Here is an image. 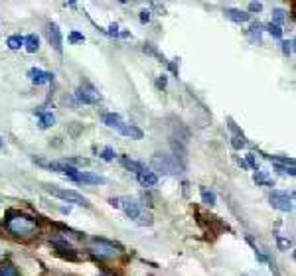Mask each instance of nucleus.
<instances>
[{
  "instance_id": "17",
  "label": "nucleus",
  "mask_w": 296,
  "mask_h": 276,
  "mask_svg": "<svg viewBox=\"0 0 296 276\" xmlns=\"http://www.w3.org/2000/svg\"><path fill=\"white\" fill-rule=\"evenodd\" d=\"M225 16L231 22H235V24H245V22L251 20V14L249 12H241V10H225Z\"/></svg>"
},
{
  "instance_id": "23",
  "label": "nucleus",
  "mask_w": 296,
  "mask_h": 276,
  "mask_svg": "<svg viewBox=\"0 0 296 276\" xmlns=\"http://www.w3.org/2000/svg\"><path fill=\"white\" fill-rule=\"evenodd\" d=\"M261 30H263L261 24H253V28H251V39L257 44H261Z\"/></svg>"
},
{
  "instance_id": "14",
  "label": "nucleus",
  "mask_w": 296,
  "mask_h": 276,
  "mask_svg": "<svg viewBox=\"0 0 296 276\" xmlns=\"http://www.w3.org/2000/svg\"><path fill=\"white\" fill-rule=\"evenodd\" d=\"M36 114H38V121H40V129H42V130H46V129H50V127L56 125V116H54L52 112H48V110H38Z\"/></svg>"
},
{
  "instance_id": "9",
  "label": "nucleus",
  "mask_w": 296,
  "mask_h": 276,
  "mask_svg": "<svg viewBox=\"0 0 296 276\" xmlns=\"http://www.w3.org/2000/svg\"><path fill=\"white\" fill-rule=\"evenodd\" d=\"M48 168L54 170V172H57V174H61V176H65V178H69V180H73V182H75L77 176H79V170L73 168V166L67 164V162H50Z\"/></svg>"
},
{
  "instance_id": "25",
  "label": "nucleus",
  "mask_w": 296,
  "mask_h": 276,
  "mask_svg": "<svg viewBox=\"0 0 296 276\" xmlns=\"http://www.w3.org/2000/svg\"><path fill=\"white\" fill-rule=\"evenodd\" d=\"M267 32H269L273 37L282 39V28H280V26H277V24H273V22H271V24L267 26Z\"/></svg>"
},
{
  "instance_id": "21",
  "label": "nucleus",
  "mask_w": 296,
  "mask_h": 276,
  "mask_svg": "<svg viewBox=\"0 0 296 276\" xmlns=\"http://www.w3.org/2000/svg\"><path fill=\"white\" fill-rule=\"evenodd\" d=\"M255 182H257L259 185H263V187H273V185H275V182L267 176V172H261V170L255 172Z\"/></svg>"
},
{
  "instance_id": "19",
  "label": "nucleus",
  "mask_w": 296,
  "mask_h": 276,
  "mask_svg": "<svg viewBox=\"0 0 296 276\" xmlns=\"http://www.w3.org/2000/svg\"><path fill=\"white\" fill-rule=\"evenodd\" d=\"M123 166H125V168H129L130 172H134L136 176L148 170V168H146V166H144L142 162H136V160H130V158H123Z\"/></svg>"
},
{
  "instance_id": "20",
  "label": "nucleus",
  "mask_w": 296,
  "mask_h": 276,
  "mask_svg": "<svg viewBox=\"0 0 296 276\" xmlns=\"http://www.w3.org/2000/svg\"><path fill=\"white\" fill-rule=\"evenodd\" d=\"M200 193H202V202H204L205 205H209V207H213V205H215L217 195H215V191H213V189H209V187H202V189H200Z\"/></svg>"
},
{
  "instance_id": "29",
  "label": "nucleus",
  "mask_w": 296,
  "mask_h": 276,
  "mask_svg": "<svg viewBox=\"0 0 296 276\" xmlns=\"http://www.w3.org/2000/svg\"><path fill=\"white\" fill-rule=\"evenodd\" d=\"M275 170H277V172H280V174H284V176H294V174H296V170H294L292 166H280V164H275Z\"/></svg>"
},
{
  "instance_id": "13",
  "label": "nucleus",
  "mask_w": 296,
  "mask_h": 276,
  "mask_svg": "<svg viewBox=\"0 0 296 276\" xmlns=\"http://www.w3.org/2000/svg\"><path fill=\"white\" fill-rule=\"evenodd\" d=\"M123 123H125L123 116L117 114V112H105V114H103V125L109 127V129H113V130H119Z\"/></svg>"
},
{
  "instance_id": "11",
  "label": "nucleus",
  "mask_w": 296,
  "mask_h": 276,
  "mask_svg": "<svg viewBox=\"0 0 296 276\" xmlns=\"http://www.w3.org/2000/svg\"><path fill=\"white\" fill-rule=\"evenodd\" d=\"M117 132L123 134V136H127V138H130V140H140V138L144 136V132H142L136 125H130V123H123Z\"/></svg>"
},
{
  "instance_id": "1",
  "label": "nucleus",
  "mask_w": 296,
  "mask_h": 276,
  "mask_svg": "<svg viewBox=\"0 0 296 276\" xmlns=\"http://www.w3.org/2000/svg\"><path fill=\"white\" fill-rule=\"evenodd\" d=\"M109 203L117 207V209H123L127 217H130L132 221H136L138 225H152V215L148 213L142 203L134 197H111Z\"/></svg>"
},
{
  "instance_id": "28",
  "label": "nucleus",
  "mask_w": 296,
  "mask_h": 276,
  "mask_svg": "<svg viewBox=\"0 0 296 276\" xmlns=\"http://www.w3.org/2000/svg\"><path fill=\"white\" fill-rule=\"evenodd\" d=\"M115 156H117V154H115V150H113V148H105V150L101 152V158H103L105 162H113V160H115Z\"/></svg>"
},
{
  "instance_id": "22",
  "label": "nucleus",
  "mask_w": 296,
  "mask_h": 276,
  "mask_svg": "<svg viewBox=\"0 0 296 276\" xmlns=\"http://www.w3.org/2000/svg\"><path fill=\"white\" fill-rule=\"evenodd\" d=\"M6 44H8V48H10V50H20V48L24 46V37H22V36H18V34H16V36H10Z\"/></svg>"
},
{
  "instance_id": "12",
  "label": "nucleus",
  "mask_w": 296,
  "mask_h": 276,
  "mask_svg": "<svg viewBox=\"0 0 296 276\" xmlns=\"http://www.w3.org/2000/svg\"><path fill=\"white\" fill-rule=\"evenodd\" d=\"M75 182L77 184H89V185H103V184H107V180L103 176L93 174V172H79V176H77Z\"/></svg>"
},
{
  "instance_id": "15",
  "label": "nucleus",
  "mask_w": 296,
  "mask_h": 276,
  "mask_svg": "<svg viewBox=\"0 0 296 276\" xmlns=\"http://www.w3.org/2000/svg\"><path fill=\"white\" fill-rule=\"evenodd\" d=\"M136 180H138L142 185H146V187H154V185L158 184V176H156L154 172H150V170H146V172L138 174Z\"/></svg>"
},
{
  "instance_id": "8",
  "label": "nucleus",
  "mask_w": 296,
  "mask_h": 276,
  "mask_svg": "<svg viewBox=\"0 0 296 276\" xmlns=\"http://www.w3.org/2000/svg\"><path fill=\"white\" fill-rule=\"evenodd\" d=\"M46 37H48L50 46H52L57 54L63 52V36H61V30H59L57 24H54V22L48 24V28H46Z\"/></svg>"
},
{
  "instance_id": "30",
  "label": "nucleus",
  "mask_w": 296,
  "mask_h": 276,
  "mask_svg": "<svg viewBox=\"0 0 296 276\" xmlns=\"http://www.w3.org/2000/svg\"><path fill=\"white\" fill-rule=\"evenodd\" d=\"M69 42H71V44H83V42H85V36L79 34V32H71V34H69Z\"/></svg>"
},
{
  "instance_id": "6",
  "label": "nucleus",
  "mask_w": 296,
  "mask_h": 276,
  "mask_svg": "<svg viewBox=\"0 0 296 276\" xmlns=\"http://www.w3.org/2000/svg\"><path fill=\"white\" fill-rule=\"evenodd\" d=\"M271 205L282 213H290L294 209V195L284 193V191H273L271 193Z\"/></svg>"
},
{
  "instance_id": "5",
  "label": "nucleus",
  "mask_w": 296,
  "mask_h": 276,
  "mask_svg": "<svg viewBox=\"0 0 296 276\" xmlns=\"http://www.w3.org/2000/svg\"><path fill=\"white\" fill-rule=\"evenodd\" d=\"M89 251L101 258H115L119 255V247L105 239H91L89 241Z\"/></svg>"
},
{
  "instance_id": "37",
  "label": "nucleus",
  "mask_w": 296,
  "mask_h": 276,
  "mask_svg": "<svg viewBox=\"0 0 296 276\" xmlns=\"http://www.w3.org/2000/svg\"><path fill=\"white\" fill-rule=\"evenodd\" d=\"M237 164H239L241 168H247V162H245V160H241V158H237Z\"/></svg>"
},
{
  "instance_id": "3",
  "label": "nucleus",
  "mask_w": 296,
  "mask_h": 276,
  "mask_svg": "<svg viewBox=\"0 0 296 276\" xmlns=\"http://www.w3.org/2000/svg\"><path fill=\"white\" fill-rule=\"evenodd\" d=\"M44 189L52 195V197H57V200H63V202H69V203H75V205H83V207H89V200L85 195L73 191V189H63V187H57V185H50L46 184Z\"/></svg>"
},
{
  "instance_id": "27",
  "label": "nucleus",
  "mask_w": 296,
  "mask_h": 276,
  "mask_svg": "<svg viewBox=\"0 0 296 276\" xmlns=\"http://www.w3.org/2000/svg\"><path fill=\"white\" fill-rule=\"evenodd\" d=\"M277 245H278L280 251H288V249L292 247V241H290V239H284L282 235H277Z\"/></svg>"
},
{
  "instance_id": "31",
  "label": "nucleus",
  "mask_w": 296,
  "mask_h": 276,
  "mask_svg": "<svg viewBox=\"0 0 296 276\" xmlns=\"http://www.w3.org/2000/svg\"><path fill=\"white\" fill-rule=\"evenodd\" d=\"M263 4L261 2H249V12H261Z\"/></svg>"
},
{
  "instance_id": "32",
  "label": "nucleus",
  "mask_w": 296,
  "mask_h": 276,
  "mask_svg": "<svg viewBox=\"0 0 296 276\" xmlns=\"http://www.w3.org/2000/svg\"><path fill=\"white\" fill-rule=\"evenodd\" d=\"M247 162H249V166H251L255 172H259V164L255 162V156H253V154H249V156H247Z\"/></svg>"
},
{
  "instance_id": "34",
  "label": "nucleus",
  "mask_w": 296,
  "mask_h": 276,
  "mask_svg": "<svg viewBox=\"0 0 296 276\" xmlns=\"http://www.w3.org/2000/svg\"><path fill=\"white\" fill-rule=\"evenodd\" d=\"M292 42H282V52H284V55H290L292 54Z\"/></svg>"
},
{
  "instance_id": "38",
  "label": "nucleus",
  "mask_w": 296,
  "mask_h": 276,
  "mask_svg": "<svg viewBox=\"0 0 296 276\" xmlns=\"http://www.w3.org/2000/svg\"><path fill=\"white\" fill-rule=\"evenodd\" d=\"M4 146V140H2V136H0V148H2Z\"/></svg>"
},
{
  "instance_id": "10",
  "label": "nucleus",
  "mask_w": 296,
  "mask_h": 276,
  "mask_svg": "<svg viewBox=\"0 0 296 276\" xmlns=\"http://www.w3.org/2000/svg\"><path fill=\"white\" fill-rule=\"evenodd\" d=\"M28 77H30V81H32L34 85H46V83H50L52 79H54L52 73H48V71H44V69H40V67H32V69L28 71Z\"/></svg>"
},
{
  "instance_id": "2",
  "label": "nucleus",
  "mask_w": 296,
  "mask_h": 276,
  "mask_svg": "<svg viewBox=\"0 0 296 276\" xmlns=\"http://www.w3.org/2000/svg\"><path fill=\"white\" fill-rule=\"evenodd\" d=\"M6 227L14 237H18V239H32V237H36L40 233L38 223H36L32 217L20 215V213H10L8 219H6Z\"/></svg>"
},
{
  "instance_id": "4",
  "label": "nucleus",
  "mask_w": 296,
  "mask_h": 276,
  "mask_svg": "<svg viewBox=\"0 0 296 276\" xmlns=\"http://www.w3.org/2000/svg\"><path fill=\"white\" fill-rule=\"evenodd\" d=\"M152 166H154V170H158L162 174H168V176L182 174V166L178 164V158H174L170 154H156L152 158Z\"/></svg>"
},
{
  "instance_id": "26",
  "label": "nucleus",
  "mask_w": 296,
  "mask_h": 276,
  "mask_svg": "<svg viewBox=\"0 0 296 276\" xmlns=\"http://www.w3.org/2000/svg\"><path fill=\"white\" fill-rule=\"evenodd\" d=\"M0 276H20V274L12 264H4V266H0Z\"/></svg>"
},
{
  "instance_id": "16",
  "label": "nucleus",
  "mask_w": 296,
  "mask_h": 276,
  "mask_svg": "<svg viewBox=\"0 0 296 276\" xmlns=\"http://www.w3.org/2000/svg\"><path fill=\"white\" fill-rule=\"evenodd\" d=\"M229 129H231V132H233V136H231V144H233V148H243L247 142H245V136H243V132L235 127V123L233 121H229Z\"/></svg>"
},
{
  "instance_id": "18",
  "label": "nucleus",
  "mask_w": 296,
  "mask_h": 276,
  "mask_svg": "<svg viewBox=\"0 0 296 276\" xmlns=\"http://www.w3.org/2000/svg\"><path fill=\"white\" fill-rule=\"evenodd\" d=\"M24 46H26L28 54H36V52H38V48H40V37L36 36V34H28L24 37Z\"/></svg>"
},
{
  "instance_id": "7",
  "label": "nucleus",
  "mask_w": 296,
  "mask_h": 276,
  "mask_svg": "<svg viewBox=\"0 0 296 276\" xmlns=\"http://www.w3.org/2000/svg\"><path fill=\"white\" fill-rule=\"evenodd\" d=\"M77 99H79L81 103H85V105H99V103L103 101L101 93H99L91 83H87V81L79 85V89H77Z\"/></svg>"
},
{
  "instance_id": "36",
  "label": "nucleus",
  "mask_w": 296,
  "mask_h": 276,
  "mask_svg": "<svg viewBox=\"0 0 296 276\" xmlns=\"http://www.w3.org/2000/svg\"><path fill=\"white\" fill-rule=\"evenodd\" d=\"M158 87H162V89L166 87V75H162V77L158 79Z\"/></svg>"
},
{
  "instance_id": "33",
  "label": "nucleus",
  "mask_w": 296,
  "mask_h": 276,
  "mask_svg": "<svg viewBox=\"0 0 296 276\" xmlns=\"http://www.w3.org/2000/svg\"><path fill=\"white\" fill-rule=\"evenodd\" d=\"M140 22H142V24L150 22V12H148V10H142V12H140Z\"/></svg>"
},
{
  "instance_id": "24",
  "label": "nucleus",
  "mask_w": 296,
  "mask_h": 276,
  "mask_svg": "<svg viewBox=\"0 0 296 276\" xmlns=\"http://www.w3.org/2000/svg\"><path fill=\"white\" fill-rule=\"evenodd\" d=\"M273 24H277V26H280V24H284L286 22V12L284 10H280V8H277L275 12H273Z\"/></svg>"
},
{
  "instance_id": "35",
  "label": "nucleus",
  "mask_w": 296,
  "mask_h": 276,
  "mask_svg": "<svg viewBox=\"0 0 296 276\" xmlns=\"http://www.w3.org/2000/svg\"><path fill=\"white\" fill-rule=\"evenodd\" d=\"M109 36H119V26L117 24H111L109 26Z\"/></svg>"
}]
</instances>
